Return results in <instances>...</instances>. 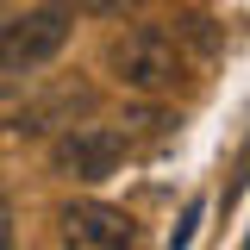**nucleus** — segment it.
Masks as SVG:
<instances>
[{
	"instance_id": "nucleus-7",
	"label": "nucleus",
	"mask_w": 250,
	"mask_h": 250,
	"mask_svg": "<svg viewBox=\"0 0 250 250\" xmlns=\"http://www.w3.org/2000/svg\"><path fill=\"white\" fill-rule=\"evenodd\" d=\"M13 88H19V69H13V62L0 57V100H6V94H13Z\"/></svg>"
},
{
	"instance_id": "nucleus-3",
	"label": "nucleus",
	"mask_w": 250,
	"mask_h": 250,
	"mask_svg": "<svg viewBox=\"0 0 250 250\" xmlns=\"http://www.w3.org/2000/svg\"><path fill=\"white\" fill-rule=\"evenodd\" d=\"M62 175H82V182H100V175H113L125 163V138L113 125H69L57 138V150H50Z\"/></svg>"
},
{
	"instance_id": "nucleus-8",
	"label": "nucleus",
	"mask_w": 250,
	"mask_h": 250,
	"mask_svg": "<svg viewBox=\"0 0 250 250\" xmlns=\"http://www.w3.org/2000/svg\"><path fill=\"white\" fill-rule=\"evenodd\" d=\"M13 244V207H6V200H0V250Z\"/></svg>"
},
{
	"instance_id": "nucleus-1",
	"label": "nucleus",
	"mask_w": 250,
	"mask_h": 250,
	"mask_svg": "<svg viewBox=\"0 0 250 250\" xmlns=\"http://www.w3.org/2000/svg\"><path fill=\"white\" fill-rule=\"evenodd\" d=\"M182 69H188L182 44L169 31H156V25H138V31H125L119 44H113V75L131 94H175Z\"/></svg>"
},
{
	"instance_id": "nucleus-5",
	"label": "nucleus",
	"mask_w": 250,
	"mask_h": 250,
	"mask_svg": "<svg viewBox=\"0 0 250 250\" xmlns=\"http://www.w3.org/2000/svg\"><path fill=\"white\" fill-rule=\"evenodd\" d=\"M75 106H88V88H62V94H50L44 106H25V113L13 119V131H19V138H25V131H50L57 113H75Z\"/></svg>"
},
{
	"instance_id": "nucleus-4",
	"label": "nucleus",
	"mask_w": 250,
	"mask_h": 250,
	"mask_svg": "<svg viewBox=\"0 0 250 250\" xmlns=\"http://www.w3.org/2000/svg\"><path fill=\"white\" fill-rule=\"evenodd\" d=\"M62 238L82 250H119V244H138V219L125 207H106V200H69L62 207Z\"/></svg>"
},
{
	"instance_id": "nucleus-6",
	"label": "nucleus",
	"mask_w": 250,
	"mask_h": 250,
	"mask_svg": "<svg viewBox=\"0 0 250 250\" xmlns=\"http://www.w3.org/2000/svg\"><path fill=\"white\" fill-rule=\"evenodd\" d=\"M94 6H100V13H113V19H119V13H138V6H144V0H94Z\"/></svg>"
},
{
	"instance_id": "nucleus-2",
	"label": "nucleus",
	"mask_w": 250,
	"mask_h": 250,
	"mask_svg": "<svg viewBox=\"0 0 250 250\" xmlns=\"http://www.w3.org/2000/svg\"><path fill=\"white\" fill-rule=\"evenodd\" d=\"M69 31H75V6H69V0H44V6L19 13L13 25L0 31V57L13 62L19 75H25V69H44L50 57H62Z\"/></svg>"
}]
</instances>
